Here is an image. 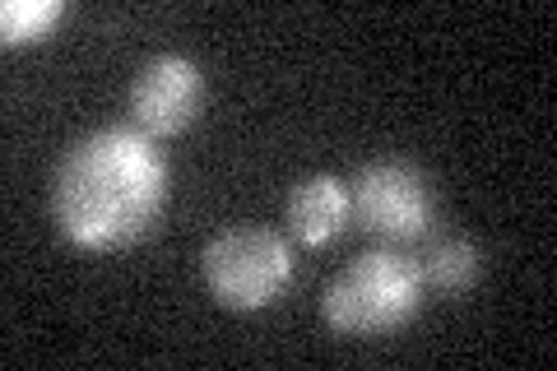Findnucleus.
Here are the masks:
<instances>
[{
  "label": "nucleus",
  "mask_w": 557,
  "mask_h": 371,
  "mask_svg": "<svg viewBox=\"0 0 557 371\" xmlns=\"http://www.w3.org/2000/svg\"><path fill=\"white\" fill-rule=\"evenodd\" d=\"M418 307H423V274H418V260L399 251H368L348 260L321 297L325 325L344 339L395 334L413 321Z\"/></svg>",
  "instance_id": "nucleus-2"
},
{
  "label": "nucleus",
  "mask_w": 557,
  "mask_h": 371,
  "mask_svg": "<svg viewBox=\"0 0 557 371\" xmlns=\"http://www.w3.org/2000/svg\"><path fill=\"white\" fill-rule=\"evenodd\" d=\"M205 102V75L186 57H153L131 84V121L139 135L172 139L200 116Z\"/></svg>",
  "instance_id": "nucleus-5"
},
{
  "label": "nucleus",
  "mask_w": 557,
  "mask_h": 371,
  "mask_svg": "<svg viewBox=\"0 0 557 371\" xmlns=\"http://www.w3.org/2000/svg\"><path fill=\"white\" fill-rule=\"evenodd\" d=\"M423 288H437L442 297H460L479 284V246L465 237H442L428 246V256L418 260Z\"/></svg>",
  "instance_id": "nucleus-7"
},
{
  "label": "nucleus",
  "mask_w": 557,
  "mask_h": 371,
  "mask_svg": "<svg viewBox=\"0 0 557 371\" xmlns=\"http://www.w3.org/2000/svg\"><path fill=\"white\" fill-rule=\"evenodd\" d=\"M65 5L61 0H5L0 5V38L14 42H38L61 24Z\"/></svg>",
  "instance_id": "nucleus-8"
},
{
  "label": "nucleus",
  "mask_w": 557,
  "mask_h": 371,
  "mask_svg": "<svg viewBox=\"0 0 557 371\" xmlns=\"http://www.w3.org/2000/svg\"><path fill=\"white\" fill-rule=\"evenodd\" d=\"M284 219H288L293 242H302V246L335 242L344 233V223H348V186L339 182V176H325V172L302 176V182L288 190Z\"/></svg>",
  "instance_id": "nucleus-6"
},
{
  "label": "nucleus",
  "mask_w": 557,
  "mask_h": 371,
  "mask_svg": "<svg viewBox=\"0 0 557 371\" xmlns=\"http://www.w3.org/2000/svg\"><path fill=\"white\" fill-rule=\"evenodd\" d=\"M168 205V163L149 135L108 126L75 139L51 176V219L84 251H121Z\"/></svg>",
  "instance_id": "nucleus-1"
},
{
  "label": "nucleus",
  "mask_w": 557,
  "mask_h": 371,
  "mask_svg": "<svg viewBox=\"0 0 557 371\" xmlns=\"http://www.w3.org/2000/svg\"><path fill=\"white\" fill-rule=\"evenodd\" d=\"M348 214L368 237L418 242L432 227V186L413 163L381 158L368 163L348 186Z\"/></svg>",
  "instance_id": "nucleus-4"
},
{
  "label": "nucleus",
  "mask_w": 557,
  "mask_h": 371,
  "mask_svg": "<svg viewBox=\"0 0 557 371\" xmlns=\"http://www.w3.org/2000/svg\"><path fill=\"white\" fill-rule=\"evenodd\" d=\"M205 288L228 311H260L293 284V251L270 227H223L200 251Z\"/></svg>",
  "instance_id": "nucleus-3"
}]
</instances>
